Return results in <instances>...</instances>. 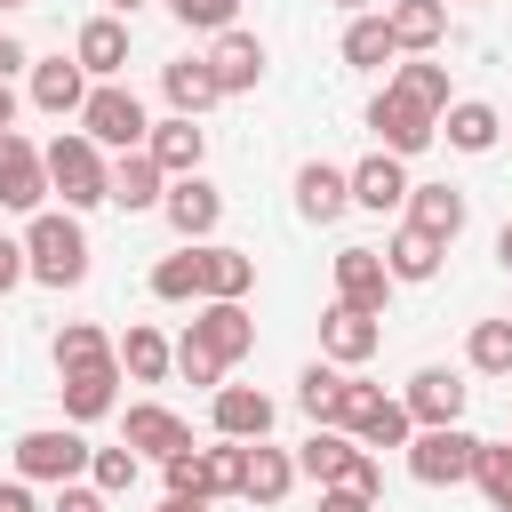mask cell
Here are the masks:
<instances>
[{
	"mask_svg": "<svg viewBox=\"0 0 512 512\" xmlns=\"http://www.w3.org/2000/svg\"><path fill=\"white\" fill-rule=\"evenodd\" d=\"M368 128H376V144H384L392 160H408V152L440 144V112H424V104H416V96H400L392 80H384V96L368 104Z\"/></svg>",
	"mask_w": 512,
	"mask_h": 512,
	"instance_id": "8992f818",
	"label": "cell"
},
{
	"mask_svg": "<svg viewBox=\"0 0 512 512\" xmlns=\"http://www.w3.org/2000/svg\"><path fill=\"white\" fill-rule=\"evenodd\" d=\"M408 232H424V240L448 248V240L464 232V192H456V184H416V192H408Z\"/></svg>",
	"mask_w": 512,
	"mask_h": 512,
	"instance_id": "484cf974",
	"label": "cell"
},
{
	"mask_svg": "<svg viewBox=\"0 0 512 512\" xmlns=\"http://www.w3.org/2000/svg\"><path fill=\"white\" fill-rule=\"evenodd\" d=\"M376 344H384L376 312H352V304H328V312H320V360L360 368V360H376Z\"/></svg>",
	"mask_w": 512,
	"mask_h": 512,
	"instance_id": "30bf717a",
	"label": "cell"
},
{
	"mask_svg": "<svg viewBox=\"0 0 512 512\" xmlns=\"http://www.w3.org/2000/svg\"><path fill=\"white\" fill-rule=\"evenodd\" d=\"M464 360H472L480 376H512V320H504V312H496V320H472Z\"/></svg>",
	"mask_w": 512,
	"mask_h": 512,
	"instance_id": "836d02e7",
	"label": "cell"
},
{
	"mask_svg": "<svg viewBox=\"0 0 512 512\" xmlns=\"http://www.w3.org/2000/svg\"><path fill=\"white\" fill-rule=\"evenodd\" d=\"M104 8H112V16H128V8H136V0H104Z\"/></svg>",
	"mask_w": 512,
	"mask_h": 512,
	"instance_id": "db71d44e",
	"label": "cell"
},
{
	"mask_svg": "<svg viewBox=\"0 0 512 512\" xmlns=\"http://www.w3.org/2000/svg\"><path fill=\"white\" fill-rule=\"evenodd\" d=\"M352 456H360V440H352V432H336V424H312V440L296 448V480H312V488H336V480L352 472Z\"/></svg>",
	"mask_w": 512,
	"mask_h": 512,
	"instance_id": "44dd1931",
	"label": "cell"
},
{
	"mask_svg": "<svg viewBox=\"0 0 512 512\" xmlns=\"http://www.w3.org/2000/svg\"><path fill=\"white\" fill-rule=\"evenodd\" d=\"M336 8H352V16H376V0H336Z\"/></svg>",
	"mask_w": 512,
	"mask_h": 512,
	"instance_id": "f5cc1de1",
	"label": "cell"
},
{
	"mask_svg": "<svg viewBox=\"0 0 512 512\" xmlns=\"http://www.w3.org/2000/svg\"><path fill=\"white\" fill-rule=\"evenodd\" d=\"M128 448L168 464V456H184V448H192V424H184L176 408H160V400H136V408H128Z\"/></svg>",
	"mask_w": 512,
	"mask_h": 512,
	"instance_id": "ac0fdd59",
	"label": "cell"
},
{
	"mask_svg": "<svg viewBox=\"0 0 512 512\" xmlns=\"http://www.w3.org/2000/svg\"><path fill=\"white\" fill-rule=\"evenodd\" d=\"M200 304H240L256 288V256L248 248H224V240H200Z\"/></svg>",
	"mask_w": 512,
	"mask_h": 512,
	"instance_id": "7c38bea8",
	"label": "cell"
},
{
	"mask_svg": "<svg viewBox=\"0 0 512 512\" xmlns=\"http://www.w3.org/2000/svg\"><path fill=\"white\" fill-rule=\"evenodd\" d=\"M336 488H352V496H368V504H376V496H384V472H376V456L360 448V456H352V472H344Z\"/></svg>",
	"mask_w": 512,
	"mask_h": 512,
	"instance_id": "ee69618b",
	"label": "cell"
},
{
	"mask_svg": "<svg viewBox=\"0 0 512 512\" xmlns=\"http://www.w3.org/2000/svg\"><path fill=\"white\" fill-rule=\"evenodd\" d=\"M176 376H184V384H224V360H216L208 344L184 336V344H176Z\"/></svg>",
	"mask_w": 512,
	"mask_h": 512,
	"instance_id": "b9f144b4",
	"label": "cell"
},
{
	"mask_svg": "<svg viewBox=\"0 0 512 512\" xmlns=\"http://www.w3.org/2000/svg\"><path fill=\"white\" fill-rule=\"evenodd\" d=\"M384 296H392V264H384V248H336V304H352V312H384Z\"/></svg>",
	"mask_w": 512,
	"mask_h": 512,
	"instance_id": "9c48e42d",
	"label": "cell"
},
{
	"mask_svg": "<svg viewBox=\"0 0 512 512\" xmlns=\"http://www.w3.org/2000/svg\"><path fill=\"white\" fill-rule=\"evenodd\" d=\"M184 336H192V344H208L224 368L256 352V320H248V304H200V320H192Z\"/></svg>",
	"mask_w": 512,
	"mask_h": 512,
	"instance_id": "e0dca14e",
	"label": "cell"
},
{
	"mask_svg": "<svg viewBox=\"0 0 512 512\" xmlns=\"http://www.w3.org/2000/svg\"><path fill=\"white\" fill-rule=\"evenodd\" d=\"M344 208H352V168L304 160V168H296V216H304V224H336Z\"/></svg>",
	"mask_w": 512,
	"mask_h": 512,
	"instance_id": "2e32d148",
	"label": "cell"
},
{
	"mask_svg": "<svg viewBox=\"0 0 512 512\" xmlns=\"http://www.w3.org/2000/svg\"><path fill=\"white\" fill-rule=\"evenodd\" d=\"M168 16H176V24H192V32H232L240 0H168Z\"/></svg>",
	"mask_w": 512,
	"mask_h": 512,
	"instance_id": "60d3db41",
	"label": "cell"
},
{
	"mask_svg": "<svg viewBox=\"0 0 512 512\" xmlns=\"http://www.w3.org/2000/svg\"><path fill=\"white\" fill-rule=\"evenodd\" d=\"M40 160H48V192H64V208H72V216H80V208H96V200H112L104 144H88L80 128H64L56 144H40Z\"/></svg>",
	"mask_w": 512,
	"mask_h": 512,
	"instance_id": "7a4b0ae2",
	"label": "cell"
},
{
	"mask_svg": "<svg viewBox=\"0 0 512 512\" xmlns=\"http://www.w3.org/2000/svg\"><path fill=\"white\" fill-rule=\"evenodd\" d=\"M472 488H480L496 512H512V440H480V456H472Z\"/></svg>",
	"mask_w": 512,
	"mask_h": 512,
	"instance_id": "8d00e7d4",
	"label": "cell"
},
{
	"mask_svg": "<svg viewBox=\"0 0 512 512\" xmlns=\"http://www.w3.org/2000/svg\"><path fill=\"white\" fill-rule=\"evenodd\" d=\"M40 200H48V160H40V144L32 136H0V208H24V216H40Z\"/></svg>",
	"mask_w": 512,
	"mask_h": 512,
	"instance_id": "52a82bcc",
	"label": "cell"
},
{
	"mask_svg": "<svg viewBox=\"0 0 512 512\" xmlns=\"http://www.w3.org/2000/svg\"><path fill=\"white\" fill-rule=\"evenodd\" d=\"M152 296L160 304H200V256L184 248V256H160L152 264Z\"/></svg>",
	"mask_w": 512,
	"mask_h": 512,
	"instance_id": "f35d334b",
	"label": "cell"
},
{
	"mask_svg": "<svg viewBox=\"0 0 512 512\" xmlns=\"http://www.w3.org/2000/svg\"><path fill=\"white\" fill-rule=\"evenodd\" d=\"M80 136H88V144H104V152H144V136H152L144 96H136V88H120V80H96V88H88V104H80Z\"/></svg>",
	"mask_w": 512,
	"mask_h": 512,
	"instance_id": "3957f363",
	"label": "cell"
},
{
	"mask_svg": "<svg viewBox=\"0 0 512 512\" xmlns=\"http://www.w3.org/2000/svg\"><path fill=\"white\" fill-rule=\"evenodd\" d=\"M288 488H296V456H288V448H264V440H248V472H240V496L272 512Z\"/></svg>",
	"mask_w": 512,
	"mask_h": 512,
	"instance_id": "f1b7e54d",
	"label": "cell"
},
{
	"mask_svg": "<svg viewBox=\"0 0 512 512\" xmlns=\"http://www.w3.org/2000/svg\"><path fill=\"white\" fill-rule=\"evenodd\" d=\"M56 392H64V424H96V416H112V400H120V360L64 368V376H56Z\"/></svg>",
	"mask_w": 512,
	"mask_h": 512,
	"instance_id": "4fadbf2b",
	"label": "cell"
},
{
	"mask_svg": "<svg viewBox=\"0 0 512 512\" xmlns=\"http://www.w3.org/2000/svg\"><path fill=\"white\" fill-rule=\"evenodd\" d=\"M264 64H272V56H264V40H256V32H240V24H232V32H216V48H208V72H216V88H224V96H248V88L264 80Z\"/></svg>",
	"mask_w": 512,
	"mask_h": 512,
	"instance_id": "5bb4252c",
	"label": "cell"
},
{
	"mask_svg": "<svg viewBox=\"0 0 512 512\" xmlns=\"http://www.w3.org/2000/svg\"><path fill=\"white\" fill-rule=\"evenodd\" d=\"M384 24H392V40H400V56H432V48L448 40V0H392Z\"/></svg>",
	"mask_w": 512,
	"mask_h": 512,
	"instance_id": "7402d4cb",
	"label": "cell"
},
{
	"mask_svg": "<svg viewBox=\"0 0 512 512\" xmlns=\"http://www.w3.org/2000/svg\"><path fill=\"white\" fill-rule=\"evenodd\" d=\"M0 512H40L32 504V480H0Z\"/></svg>",
	"mask_w": 512,
	"mask_h": 512,
	"instance_id": "7dc6e473",
	"label": "cell"
},
{
	"mask_svg": "<svg viewBox=\"0 0 512 512\" xmlns=\"http://www.w3.org/2000/svg\"><path fill=\"white\" fill-rule=\"evenodd\" d=\"M504 320H512V312H504Z\"/></svg>",
	"mask_w": 512,
	"mask_h": 512,
	"instance_id": "9f6ffc18",
	"label": "cell"
},
{
	"mask_svg": "<svg viewBox=\"0 0 512 512\" xmlns=\"http://www.w3.org/2000/svg\"><path fill=\"white\" fill-rule=\"evenodd\" d=\"M320 512H376V504L352 496V488H320Z\"/></svg>",
	"mask_w": 512,
	"mask_h": 512,
	"instance_id": "bcb514c9",
	"label": "cell"
},
{
	"mask_svg": "<svg viewBox=\"0 0 512 512\" xmlns=\"http://www.w3.org/2000/svg\"><path fill=\"white\" fill-rule=\"evenodd\" d=\"M0 8H32V0H0Z\"/></svg>",
	"mask_w": 512,
	"mask_h": 512,
	"instance_id": "11a10c76",
	"label": "cell"
},
{
	"mask_svg": "<svg viewBox=\"0 0 512 512\" xmlns=\"http://www.w3.org/2000/svg\"><path fill=\"white\" fill-rule=\"evenodd\" d=\"M8 128H16V88L0 80V136H8Z\"/></svg>",
	"mask_w": 512,
	"mask_h": 512,
	"instance_id": "681fc988",
	"label": "cell"
},
{
	"mask_svg": "<svg viewBox=\"0 0 512 512\" xmlns=\"http://www.w3.org/2000/svg\"><path fill=\"white\" fill-rule=\"evenodd\" d=\"M48 512H112V496H104V488H96V480H64V488H56V504H48Z\"/></svg>",
	"mask_w": 512,
	"mask_h": 512,
	"instance_id": "7bdbcfd3",
	"label": "cell"
},
{
	"mask_svg": "<svg viewBox=\"0 0 512 512\" xmlns=\"http://www.w3.org/2000/svg\"><path fill=\"white\" fill-rule=\"evenodd\" d=\"M16 280H32V272H24V240H8V232H0V296H8Z\"/></svg>",
	"mask_w": 512,
	"mask_h": 512,
	"instance_id": "f6af8a7d",
	"label": "cell"
},
{
	"mask_svg": "<svg viewBox=\"0 0 512 512\" xmlns=\"http://www.w3.org/2000/svg\"><path fill=\"white\" fill-rule=\"evenodd\" d=\"M32 104L40 112H80L88 104V72H80V56H48V64H32Z\"/></svg>",
	"mask_w": 512,
	"mask_h": 512,
	"instance_id": "4316f807",
	"label": "cell"
},
{
	"mask_svg": "<svg viewBox=\"0 0 512 512\" xmlns=\"http://www.w3.org/2000/svg\"><path fill=\"white\" fill-rule=\"evenodd\" d=\"M496 264L512 272V216H504V232H496Z\"/></svg>",
	"mask_w": 512,
	"mask_h": 512,
	"instance_id": "816d5d0a",
	"label": "cell"
},
{
	"mask_svg": "<svg viewBox=\"0 0 512 512\" xmlns=\"http://www.w3.org/2000/svg\"><path fill=\"white\" fill-rule=\"evenodd\" d=\"M144 152L168 168V184H176V176H200V160H208V128H200V120H184V112H168V120H152Z\"/></svg>",
	"mask_w": 512,
	"mask_h": 512,
	"instance_id": "9a60e30c",
	"label": "cell"
},
{
	"mask_svg": "<svg viewBox=\"0 0 512 512\" xmlns=\"http://www.w3.org/2000/svg\"><path fill=\"white\" fill-rule=\"evenodd\" d=\"M88 440H80V424H32V432H16V480H80L88 472Z\"/></svg>",
	"mask_w": 512,
	"mask_h": 512,
	"instance_id": "277c9868",
	"label": "cell"
},
{
	"mask_svg": "<svg viewBox=\"0 0 512 512\" xmlns=\"http://www.w3.org/2000/svg\"><path fill=\"white\" fill-rule=\"evenodd\" d=\"M408 192H416V184H408V168H400L392 152H368V160L352 168V208H376V216H384V208H408Z\"/></svg>",
	"mask_w": 512,
	"mask_h": 512,
	"instance_id": "d4e9b609",
	"label": "cell"
},
{
	"mask_svg": "<svg viewBox=\"0 0 512 512\" xmlns=\"http://www.w3.org/2000/svg\"><path fill=\"white\" fill-rule=\"evenodd\" d=\"M160 88H168V104H176L184 120H200L208 104H224V88H216L208 56H176V64H160Z\"/></svg>",
	"mask_w": 512,
	"mask_h": 512,
	"instance_id": "83f0119b",
	"label": "cell"
},
{
	"mask_svg": "<svg viewBox=\"0 0 512 512\" xmlns=\"http://www.w3.org/2000/svg\"><path fill=\"white\" fill-rule=\"evenodd\" d=\"M440 256H448V248H440V240H424V232H408V224H400V232H392V248H384L392 280H432V272H440Z\"/></svg>",
	"mask_w": 512,
	"mask_h": 512,
	"instance_id": "e575fe53",
	"label": "cell"
},
{
	"mask_svg": "<svg viewBox=\"0 0 512 512\" xmlns=\"http://www.w3.org/2000/svg\"><path fill=\"white\" fill-rule=\"evenodd\" d=\"M392 88H400V96H416L424 112H448V104H456V96H448V64H432V56L400 64V72H392Z\"/></svg>",
	"mask_w": 512,
	"mask_h": 512,
	"instance_id": "74e56055",
	"label": "cell"
},
{
	"mask_svg": "<svg viewBox=\"0 0 512 512\" xmlns=\"http://www.w3.org/2000/svg\"><path fill=\"white\" fill-rule=\"evenodd\" d=\"M160 200H168V168L152 152H120L112 160V208L136 216V208H160Z\"/></svg>",
	"mask_w": 512,
	"mask_h": 512,
	"instance_id": "cb8c5ba5",
	"label": "cell"
},
{
	"mask_svg": "<svg viewBox=\"0 0 512 512\" xmlns=\"http://www.w3.org/2000/svg\"><path fill=\"white\" fill-rule=\"evenodd\" d=\"M352 440H360V448H408V440H416V416H408L400 400H376V408L352 424Z\"/></svg>",
	"mask_w": 512,
	"mask_h": 512,
	"instance_id": "d590c367",
	"label": "cell"
},
{
	"mask_svg": "<svg viewBox=\"0 0 512 512\" xmlns=\"http://www.w3.org/2000/svg\"><path fill=\"white\" fill-rule=\"evenodd\" d=\"M336 400H344V368H336V360H312V368L296 376V408H304L312 424H336Z\"/></svg>",
	"mask_w": 512,
	"mask_h": 512,
	"instance_id": "d6a6232c",
	"label": "cell"
},
{
	"mask_svg": "<svg viewBox=\"0 0 512 512\" xmlns=\"http://www.w3.org/2000/svg\"><path fill=\"white\" fill-rule=\"evenodd\" d=\"M392 56H400V40H392L384 16H352V24H344V64H352V72H384Z\"/></svg>",
	"mask_w": 512,
	"mask_h": 512,
	"instance_id": "4dcf8cb0",
	"label": "cell"
},
{
	"mask_svg": "<svg viewBox=\"0 0 512 512\" xmlns=\"http://www.w3.org/2000/svg\"><path fill=\"white\" fill-rule=\"evenodd\" d=\"M72 56H80L88 80H120V72H128V24H120V16H88L80 40H72Z\"/></svg>",
	"mask_w": 512,
	"mask_h": 512,
	"instance_id": "d6986e66",
	"label": "cell"
},
{
	"mask_svg": "<svg viewBox=\"0 0 512 512\" xmlns=\"http://www.w3.org/2000/svg\"><path fill=\"white\" fill-rule=\"evenodd\" d=\"M96 360H120V344H112L96 320H64V336H56V376H64V368H96Z\"/></svg>",
	"mask_w": 512,
	"mask_h": 512,
	"instance_id": "1f68e13d",
	"label": "cell"
},
{
	"mask_svg": "<svg viewBox=\"0 0 512 512\" xmlns=\"http://www.w3.org/2000/svg\"><path fill=\"white\" fill-rule=\"evenodd\" d=\"M472 456H480V440H472L464 424H424V432L408 440V472H416L424 488H456V480H472Z\"/></svg>",
	"mask_w": 512,
	"mask_h": 512,
	"instance_id": "5b68a950",
	"label": "cell"
},
{
	"mask_svg": "<svg viewBox=\"0 0 512 512\" xmlns=\"http://www.w3.org/2000/svg\"><path fill=\"white\" fill-rule=\"evenodd\" d=\"M16 64H32V56H24V40H16V32H0V80H8Z\"/></svg>",
	"mask_w": 512,
	"mask_h": 512,
	"instance_id": "c3c4849f",
	"label": "cell"
},
{
	"mask_svg": "<svg viewBox=\"0 0 512 512\" xmlns=\"http://www.w3.org/2000/svg\"><path fill=\"white\" fill-rule=\"evenodd\" d=\"M160 216L176 224V240H184V248H200V240L224 224V192H216L208 176H176V184H168V200H160Z\"/></svg>",
	"mask_w": 512,
	"mask_h": 512,
	"instance_id": "ba28073f",
	"label": "cell"
},
{
	"mask_svg": "<svg viewBox=\"0 0 512 512\" xmlns=\"http://www.w3.org/2000/svg\"><path fill=\"white\" fill-rule=\"evenodd\" d=\"M24 272L40 288H80L88 280V232H80L72 208H40L24 224Z\"/></svg>",
	"mask_w": 512,
	"mask_h": 512,
	"instance_id": "6da1fadb",
	"label": "cell"
},
{
	"mask_svg": "<svg viewBox=\"0 0 512 512\" xmlns=\"http://www.w3.org/2000/svg\"><path fill=\"white\" fill-rule=\"evenodd\" d=\"M160 512H208V496H168Z\"/></svg>",
	"mask_w": 512,
	"mask_h": 512,
	"instance_id": "f907efd6",
	"label": "cell"
},
{
	"mask_svg": "<svg viewBox=\"0 0 512 512\" xmlns=\"http://www.w3.org/2000/svg\"><path fill=\"white\" fill-rule=\"evenodd\" d=\"M216 440H264L272 432V400L256 384H216Z\"/></svg>",
	"mask_w": 512,
	"mask_h": 512,
	"instance_id": "ffe728a7",
	"label": "cell"
},
{
	"mask_svg": "<svg viewBox=\"0 0 512 512\" xmlns=\"http://www.w3.org/2000/svg\"><path fill=\"white\" fill-rule=\"evenodd\" d=\"M88 480H96L104 496H128V488H136V448H128V440H120V448H96V456H88Z\"/></svg>",
	"mask_w": 512,
	"mask_h": 512,
	"instance_id": "ab89813d",
	"label": "cell"
},
{
	"mask_svg": "<svg viewBox=\"0 0 512 512\" xmlns=\"http://www.w3.org/2000/svg\"><path fill=\"white\" fill-rule=\"evenodd\" d=\"M464 400H472V384H464L456 368H416V376H408V392H400V408L416 416V432H424V424H456V416H464Z\"/></svg>",
	"mask_w": 512,
	"mask_h": 512,
	"instance_id": "8fae6325",
	"label": "cell"
},
{
	"mask_svg": "<svg viewBox=\"0 0 512 512\" xmlns=\"http://www.w3.org/2000/svg\"><path fill=\"white\" fill-rule=\"evenodd\" d=\"M168 368H176V344H168L160 328H144V320H136V328L120 336V376H136V384H160Z\"/></svg>",
	"mask_w": 512,
	"mask_h": 512,
	"instance_id": "f546056e",
	"label": "cell"
},
{
	"mask_svg": "<svg viewBox=\"0 0 512 512\" xmlns=\"http://www.w3.org/2000/svg\"><path fill=\"white\" fill-rule=\"evenodd\" d=\"M440 136H448V152H496L504 112H496V104H480V96H456V104L440 112Z\"/></svg>",
	"mask_w": 512,
	"mask_h": 512,
	"instance_id": "603a6c76",
	"label": "cell"
}]
</instances>
